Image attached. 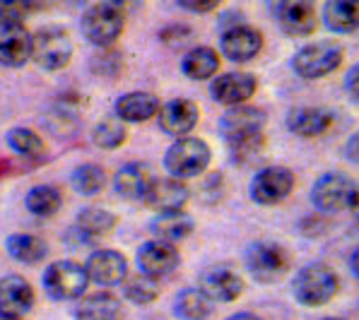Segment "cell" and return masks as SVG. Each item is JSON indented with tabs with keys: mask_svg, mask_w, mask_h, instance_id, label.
<instances>
[{
	"mask_svg": "<svg viewBox=\"0 0 359 320\" xmlns=\"http://www.w3.org/2000/svg\"><path fill=\"white\" fill-rule=\"evenodd\" d=\"M340 289V279L328 265L313 263L302 267L299 272L292 279V294L294 299L302 303V306L316 308V306H325L328 301L335 299Z\"/></svg>",
	"mask_w": 359,
	"mask_h": 320,
	"instance_id": "obj_1",
	"label": "cell"
},
{
	"mask_svg": "<svg viewBox=\"0 0 359 320\" xmlns=\"http://www.w3.org/2000/svg\"><path fill=\"white\" fill-rule=\"evenodd\" d=\"M246 270L261 284H275L290 272L292 256L278 241H256L246 251Z\"/></svg>",
	"mask_w": 359,
	"mask_h": 320,
	"instance_id": "obj_2",
	"label": "cell"
},
{
	"mask_svg": "<svg viewBox=\"0 0 359 320\" xmlns=\"http://www.w3.org/2000/svg\"><path fill=\"white\" fill-rule=\"evenodd\" d=\"M210 159H212V152H210L205 140L179 137L164 154V167H167L171 179L186 181L201 176L210 167Z\"/></svg>",
	"mask_w": 359,
	"mask_h": 320,
	"instance_id": "obj_3",
	"label": "cell"
},
{
	"mask_svg": "<svg viewBox=\"0 0 359 320\" xmlns=\"http://www.w3.org/2000/svg\"><path fill=\"white\" fill-rule=\"evenodd\" d=\"M126 15L116 3H95L85 10L80 22L82 36L95 46H111V43L123 34Z\"/></svg>",
	"mask_w": 359,
	"mask_h": 320,
	"instance_id": "obj_4",
	"label": "cell"
},
{
	"mask_svg": "<svg viewBox=\"0 0 359 320\" xmlns=\"http://www.w3.org/2000/svg\"><path fill=\"white\" fill-rule=\"evenodd\" d=\"M73 58V41L63 27H41L36 34H32V60L41 70L56 73L63 70Z\"/></svg>",
	"mask_w": 359,
	"mask_h": 320,
	"instance_id": "obj_5",
	"label": "cell"
},
{
	"mask_svg": "<svg viewBox=\"0 0 359 320\" xmlns=\"http://www.w3.org/2000/svg\"><path fill=\"white\" fill-rule=\"evenodd\" d=\"M43 291L51 296L53 301H75L85 294L90 277L85 272V265L75 260H58L48 265L46 272L41 277Z\"/></svg>",
	"mask_w": 359,
	"mask_h": 320,
	"instance_id": "obj_6",
	"label": "cell"
},
{
	"mask_svg": "<svg viewBox=\"0 0 359 320\" xmlns=\"http://www.w3.org/2000/svg\"><path fill=\"white\" fill-rule=\"evenodd\" d=\"M342 63V48L335 41H313L302 46L292 58V70L304 80H321Z\"/></svg>",
	"mask_w": 359,
	"mask_h": 320,
	"instance_id": "obj_7",
	"label": "cell"
},
{
	"mask_svg": "<svg viewBox=\"0 0 359 320\" xmlns=\"http://www.w3.org/2000/svg\"><path fill=\"white\" fill-rule=\"evenodd\" d=\"M294 190V171L287 167H265L251 179L248 193L258 205H280Z\"/></svg>",
	"mask_w": 359,
	"mask_h": 320,
	"instance_id": "obj_8",
	"label": "cell"
},
{
	"mask_svg": "<svg viewBox=\"0 0 359 320\" xmlns=\"http://www.w3.org/2000/svg\"><path fill=\"white\" fill-rule=\"evenodd\" d=\"M355 181L340 171H328L313 183L311 202L318 212H342L350 209L352 193H355Z\"/></svg>",
	"mask_w": 359,
	"mask_h": 320,
	"instance_id": "obj_9",
	"label": "cell"
},
{
	"mask_svg": "<svg viewBox=\"0 0 359 320\" xmlns=\"http://www.w3.org/2000/svg\"><path fill=\"white\" fill-rule=\"evenodd\" d=\"M135 263H137L140 274H145V277L159 282V279H164L176 272V267L181 265V256L174 244L152 239V241H145V244L137 248Z\"/></svg>",
	"mask_w": 359,
	"mask_h": 320,
	"instance_id": "obj_10",
	"label": "cell"
},
{
	"mask_svg": "<svg viewBox=\"0 0 359 320\" xmlns=\"http://www.w3.org/2000/svg\"><path fill=\"white\" fill-rule=\"evenodd\" d=\"M268 123V116L261 106H251V104H241V106H231L227 109V113L219 120V132L227 140V145L231 142L246 140V137L261 135Z\"/></svg>",
	"mask_w": 359,
	"mask_h": 320,
	"instance_id": "obj_11",
	"label": "cell"
},
{
	"mask_svg": "<svg viewBox=\"0 0 359 320\" xmlns=\"http://www.w3.org/2000/svg\"><path fill=\"white\" fill-rule=\"evenodd\" d=\"M219 48L231 63H248L263 51V34L251 25L227 27L219 39Z\"/></svg>",
	"mask_w": 359,
	"mask_h": 320,
	"instance_id": "obj_12",
	"label": "cell"
},
{
	"mask_svg": "<svg viewBox=\"0 0 359 320\" xmlns=\"http://www.w3.org/2000/svg\"><path fill=\"white\" fill-rule=\"evenodd\" d=\"M85 272L90 282L99 286H116L128 277V260L123 253L111 251V248H99V251L90 253L85 263Z\"/></svg>",
	"mask_w": 359,
	"mask_h": 320,
	"instance_id": "obj_13",
	"label": "cell"
},
{
	"mask_svg": "<svg viewBox=\"0 0 359 320\" xmlns=\"http://www.w3.org/2000/svg\"><path fill=\"white\" fill-rule=\"evenodd\" d=\"M198 289L208 296L212 303H231L244 294V279L229 267L215 265L208 267L198 279Z\"/></svg>",
	"mask_w": 359,
	"mask_h": 320,
	"instance_id": "obj_14",
	"label": "cell"
},
{
	"mask_svg": "<svg viewBox=\"0 0 359 320\" xmlns=\"http://www.w3.org/2000/svg\"><path fill=\"white\" fill-rule=\"evenodd\" d=\"M258 82L253 75L248 73H224L215 77L212 85H210V95L215 102L224 104V106H241L248 99L256 95Z\"/></svg>",
	"mask_w": 359,
	"mask_h": 320,
	"instance_id": "obj_15",
	"label": "cell"
},
{
	"mask_svg": "<svg viewBox=\"0 0 359 320\" xmlns=\"http://www.w3.org/2000/svg\"><path fill=\"white\" fill-rule=\"evenodd\" d=\"M198 104L191 99H171L164 106H159L157 113V123L167 135H179V137H189V132L198 125Z\"/></svg>",
	"mask_w": 359,
	"mask_h": 320,
	"instance_id": "obj_16",
	"label": "cell"
},
{
	"mask_svg": "<svg viewBox=\"0 0 359 320\" xmlns=\"http://www.w3.org/2000/svg\"><path fill=\"white\" fill-rule=\"evenodd\" d=\"M275 18L285 34L309 36L316 29V8L306 0H285L275 5Z\"/></svg>",
	"mask_w": 359,
	"mask_h": 320,
	"instance_id": "obj_17",
	"label": "cell"
},
{
	"mask_svg": "<svg viewBox=\"0 0 359 320\" xmlns=\"http://www.w3.org/2000/svg\"><path fill=\"white\" fill-rule=\"evenodd\" d=\"M191 200V188L179 179H154L150 190L145 195V202L150 205L157 214L164 212H179L186 207V202Z\"/></svg>",
	"mask_w": 359,
	"mask_h": 320,
	"instance_id": "obj_18",
	"label": "cell"
},
{
	"mask_svg": "<svg viewBox=\"0 0 359 320\" xmlns=\"http://www.w3.org/2000/svg\"><path fill=\"white\" fill-rule=\"evenodd\" d=\"M34 306V289L20 274H8L0 279V313L22 318Z\"/></svg>",
	"mask_w": 359,
	"mask_h": 320,
	"instance_id": "obj_19",
	"label": "cell"
},
{
	"mask_svg": "<svg viewBox=\"0 0 359 320\" xmlns=\"http://www.w3.org/2000/svg\"><path fill=\"white\" fill-rule=\"evenodd\" d=\"M154 181V174L150 171V167L142 162H130L123 164L118 171H116L114 179V188L123 200H142L145 202V195L150 190Z\"/></svg>",
	"mask_w": 359,
	"mask_h": 320,
	"instance_id": "obj_20",
	"label": "cell"
},
{
	"mask_svg": "<svg viewBox=\"0 0 359 320\" xmlns=\"http://www.w3.org/2000/svg\"><path fill=\"white\" fill-rule=\"evenodd\" d=\"M27 60H32V34L27 27H0V65L22 68Z\"/></svg>",
	"mask_w": 359,
	"mask_h": 320,
	"instance_id": "obj_21",
	"label": "cell"
},
{
	"mask_svg": "<svg viewBox=\"0 0 359 320\" xmlns=\"http://www.w3.org/2000/svg\"><path fill=\"white\" fill-rule=\"evenodd\" d=\"M285 125L297 137H318L333 125V113L321 106H297L287 113Z\"/></svg>",
	"mask_w": 359,
	"mask_h": 320,
	"instance_id": "obj_22",
	"label": "cell"
},
{
	"mask_svg": "<svg viewBox=\"0 0 359 320\" xmlns=\"http://www.w3.org/2000/svg\"><path fill=\"white\" fill-rule=\"evenodd\" d=\"M114 113L121 123H145L159 113V99L152 92H128L118 97Z\"/></svg>",
	"mask_w": 359,
	"mask_h": 320,
	"instance_id": "obj_23",
	"label": "cell"
},
{
	"mask_svg": "<svg viewBox=\"0 0 359 320\" xmlns=\"http://www.w3.org/2000/svg\"><path fill=\"white\" fill-rule=\"evenodd\" d=\"M152 234L157 241H167V244H179V241L189 239L196 229V222H193L191 214H186L184 209L179 212H164V214H157L150 224Z\"/></svg>",
	"mask_w": 359,
	"mask_h": 320,
	"instance_id": "obj_24",
	"label": "cell"
},
{
	"mask_svg": "<svg viewBox=\"0 0 359 320\" xmlns=\"http://www.w3.org/2000/svg\"><path fill=\"white\" fill-rule=\"evenodd\" d=\"M121 316H123L121 301L109 291L82 296V301L75 308L77 320H121Z\"/></svg>",
	"mask_w": 359,
	"mask_h": 320,
	"instance_id": "obj_25",
	"label": "cell"
},
{
	"mask_svg": "<svg viewBox=\"0 0 359 320\" xmlns=\"http://www.w3.org/2000/svg\"><path fill=\"white\" fill-rule=\"evenodd\" d=\"M323 25L335 34L359 29V0H330L323 8Z\"/></svg>",
	"mask_w": 359,
	"mask_h": 320,
	"instance_id": "obj_26",
	"label": "cell"
},
{
	"mask_svg": "<svg viewBox=\"0 0 359 320\" xmlns=\"http://www.w3.org/2000/svg\"><path fill=\"white\" fill-rule=\"evenodd\" d=\"M219 70V56L215 48L210 46H198L191 48L189 53L181 60V73L189 80H210Z\"/></svg>",
	"mask_w": 359,
	"mask_h": 320,
	"instance_id": "obj_27",
	"label": "cell"
},
{
	"mask_svg": "<svg viewBox=\"0 0 359 320\" xmlns=\"http://www.w3.org/2000/svg\"><path fill=\"white\" fill-rule=\"evenodd\" d=\"M212 313V301L201 289H181L174 299V316L179 320H208Z\"/></svg>",
	"mask_w": 359,
	"mask_h": 320,
	"instance_id": "obj_28",
	"label": "cell"
},
{
	"mask_svg": "<svg viewBox=\"0 0 359 320\" xmlns=\"http://www.w3.org/2000/svg\"><path fill=\"white\" fill-rule=\"evenodd\" d=\"M5 251L13 260L25 263V265H34L39 260H43L48 253V246L43 239L32 234H13L5 241Z\"/></svg>",
	"mask_w": 359,
	"mask_h": 320,
	"instance_id": "obj_29",
	"label": "cell"
},
{
	"mask_svg": "<svg viewBox=\"0 0 359 320\" xmlns=\"http://www.w3.org/2000/svg\"><path fill=\"white\" fill-rule=\"evenodd\" d=\"M25 205L34 217H53L58 212L60 205H63V195L56 186H34L25 197Z\"/></svg>",
	"mask_w": 359,
	"mask_h": 320,
	"instance_id": "obj_30",
	"label": "cell"
},
{
	"mask_svg": "<svg viewBox=\"0 0 359 320\" xmlns=\"http://www.w3.org/2000/svg\"><path fill=\"white\" fill-rule=\"evenodd\" d=\"M116 226V217L104 207H87L77 214L75 229L82 231L87 239H97V236H107Z\"/></svg>",
	"mask_w": 359,
	"mask_h": 320,
	"instance_id": "obj_31",
	"label": "cell"
},
{
	"mask_svg": "<svg viewBox=\"0 0 359 320\" xmlns=\"http://www.w3.org/2000/svg\"><path fill=\"white\" fill-rule=\"evenodd\" d=\"M73 186L80 195H97V193L104 190L107 186V171H104L99 164H82L73 171Z\"/></svg>",
	"mask_w": 359,
	"mask_h": 320,
	"instance_id": "obj_32",
	"label": "cell"
},
{
	"mask_svg": "<svg viewBox=\"0 0 359 320\" xmlns=\"http://www.w3.org/2000/svg\"><path fill=\"white\" fill-rule=\"evenodd\" d=\"M126 135H128L126 125L121 123L116 116L97 123L95 130H92V140H95V145L102 147V150H116V147H121L126 142Z\"/></svg>",
	"mask_w": 359,
	"mask_h": 320,
	"instance_id": "obj_33",
	"label": "cell"
},
{
	"mask_svg": "<svg viewBox=\"0 0 359 320\" xmlns=\"http://www.w3.org/2000/svg\"><path fill=\"white\" fill-rule=\"evenodd\" d=\"M8 145L13 152L22 154V157H41L43 154V140L32 128H13L8 132Z\"/></svg>",
	"mask_w": 359,
	"mask_h": 320,
	"instance_id": "obj_34",
	"label": "cell"
},
{
	"mask_svg": "<svg viewBox=\"0 0 359 320\" xmlns=\"http://www.w3.org/2000/svg\"><path fill=\"white\" fill-rule=\"evenodd\" d=\"M263 150H265V135H253V137H246V140H239V142H231L229 145V154L239 167H251L256 164L258 159L263 157Z\"/></svg>",
	"mask_w": 359,
	"mask_h": 320,
	"instance_id": "obj_35",
	"label": "cell"
},
{
	"mask_svg": "<svg viewBox=\"0 0 359 320\" xmlns=\"http://www.w3.org/2000/svg\"><path fill=\"white\" fill-rule=\"evenodd\" d=\"M123 296L130 303H137V306H145V303H152L159 296L157 282L145 274H135L133 279L123 284Z\"/></svg>",
	"mask_w": 359,
	"mask_h": 320,
	"instance_id": "obj_36",
	"label": "cell"
},
{
	"mask_svg": "<svg viewBox=\"0 0 359 320\" xmlns=\"http://www.w3.org/2000/svg\"><path fill=\"white\" fill-rule=\"evenodd\" d=\"M29 15V5L20 0H0V27H18L25 25Z\"/></svg>",
	"mask_w": 359,
	"mask_h": 320,
	"instance_id": "obj_37",
	"label": "cell"
},
{
	"mask_svg": "<svg viewBox=\"0 0 359 320\" xmlns=\"http://www.w3.org/2000/svg\"><path fill=\"white\" fill-rule=\"evenodd\" d=\"M191 36H193V29L186 25H171L167 29H162V34H159V39H162L164 43H169V46H174V48L186 43Z\"/></svg>",
	"mask_w": 359,
	"mask_h": 320,
	"instance_id": "obj_38",
	"label": "cell"
},
{
	"mask_svg": "<svg viewBox=\"0 0 359 320\" xmlns=\"http://www.w3.org/2000/svg\"><path fill=\"white\" fill-rule=\"evenodd\" d=\"M345 92L350 95L352 102L359 104V63L352 65L350 73H347V77H345Z\"/></svg>",
	"mask_w": 359,
	"mask_h": 320,
	"instance_id": "obj_39",
	"label": "cell"
},
{
	"mask_svg": "<svg viewBox=\"0 0 359 320\" xmlns=\"http://www.w3.org/2000/svg\"><path fill=\"white\" fill-rule=\"evenodd\" d=\"M179 8L191 10V13H210L217 8V0H179Z\"/></svg>",
	"mask_w": 359,
	"mask_h": 320,
	"instance_id": "obj_40",
	"label": "cell"
},
{
	"mask_svg": "<svg viewBox=\"0 0 359 320\" xmlns=\"http://www.w3.org/2000/svg\"><path fill=\"white\" fill-rule=\"evenodd\" d=\"M345 157L350 159V162L359 164V130L350 137V140H347V145H345Z\"/></svg>",
	"mask_w": 359,
	"mask_h": 320,
	"instance_id": "obj_41",
	"label": "cell"
},
{
	"mask_svg": "<svg viewBox=\"0 0 359 320\" xmlns=\"http://www.w3.org/2000/svg\"><path fill=\"white\" fill-rule=\"evenodd\" d=\"M350 212L359 219V183L355 186V193H352V202H350Z\"/></svg>",
	"mask_w": 359,
	"mask_h": 320,
	"instance_id": "obj_42",
	"label": "cell"
},
{
	"mask_svg": "<svg viewBox=\"0 0 359 320\" xmlns=\"http://www.w3.org/2000/svg\"><path fill=\"white\" fill-rule=\"evenodd\" d=\"M350 270L355 272V277H359V248L350 256Z\"/></svg>",
	"mask_w": 359,
	"mask_h": 320,
	"instance_id": "obj_43",
	"label": "cell"
},
{
	"mask_svg": "<svg viewBox=\"0 0 359 320\" xmlns=\"http://www.w3.org/2000/svg\"><path fill=\"white\" fill-rule=\"evenodd\" d=\"M227 320H263V318H258L256 313H234V316H229Z\"/></svg>",
	"mask_w": 359,
	"mask_h": 320,
	"instance_id": "obj_44",
	"label": "cell"
},
{
	"mask_svg": "<svg viewBox=\"0 0 359 320\" xmlns=\"http://www.w3.org/2000/svg\"><path fill=\"white\" fill-rule=\"evenodd\" d=\"M0 320H20V318H15V316H5V313H0Z\"/></svg>",
	"mask_w": 359,
	"mask_h": 320,
	"instance_id": "obj_45",
	"label": "cell"
},
{
	"mask_svg": "<svg viewBox=\"0 0 359 320\" xmlns=\"http://www.w3.org/2000/svg\"><path fill=\"white\" fill-rule=\"evenodd\" d=\"M321 320H342V318H321Z\"/></svg>",
	"mask_w": 359,
	"mask_h": 320,
	"instance_id": "obj_46",
	"label": "cell"
}]
</instances>
